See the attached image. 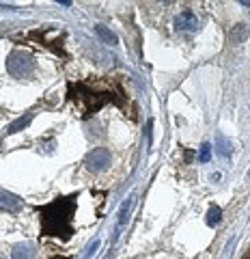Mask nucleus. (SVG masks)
I'll return each instance as SVG.
<instances>
[{"label": "nucleus", "instance_id": "2", "mask_svg": "<svg viewBox=\"0 0 250 259\" xmlns=\"http://www.w3.org/2000/svg\"><path fill=\"white\" fill-rule=\"evenodd\" d=\"M35 59L22 50H13L9 56H7V71L13 78H30L35 74Z\"/></svg>", "mask_w": 250, "mask_h": 259}, {"label": "nucleus", "instance_id": "10", "mask_svg": "<svg viewBox=\"0 0 250 259\" xmlns=\"http://www.w3.org/2000/svg\"><path fill=\"white\" fill-rule=\"evenodd\" d=\"M95 35H97L104 44H108V46H117L119 44V39H117V35L112 32L110 28H106V26H95Z\"/></svg>", "mask_w": 250, "mask_h": 259}, {"label": "nucleus", "instance_id": "14", "mask_svg": "<svg viewBox=\"0 0 250 259\" xmlns=\"http://www.w3.org/2000/svg\"><path fill=\"white\" fill-rule=\"evenodd\" d=\"M52 259H67V257H52Z\"/></svg>", "mask_w": 250, "mask_h": 259}, {"label": "nucleus", "instance_id": "4", "mask_svg": "<svg viewBox=\"0 0 250 259\" xmlns=\"http://www.w3.org/2000/svg\"><path fill=\"white\" fill-rule=\"evenodd\" d=\"M175 28H177V30H188V32L196 30V28H198V20H196V15L192 13L190 9L181 11V13L175 18Z\"/></svg>", "mask_w": 250, "mask_h": 259}, {"label": "nucleus", "instance_id": "13", "mask_svg": "<svg viewBox=\"0 0 250 259\" xmlns=\"http://www.w3.org/2000/svg\"><path fill=\"white\" fill-rule=\"evenodd\" d=\"M209 158H212V145H209V143H203V145H201L198 160H201V162H209Z\"/></svg>", "mask_w": 250, "mask_h": 259}, {"label": "nucleus", "instance_id": "5", "mask_svg": "<svg viewBox=\"0 0 250 259\" xmlns=\"http://www.w3.org/2000/svg\"><path fill=\"white\" fill-rule=\"evenodd\" d=\"M0 207H5L7 212H20L22 209V199L18 194L9 190H0Z\"/></svg>", "mask_w": 250, "mask_h": 259}, {"label": "nucleus", "instance_id": "11", "mask_svg": "<svg viewBox=\"0 0 250 259\" xmlns=\"http://www.w3.org/2000/svg\"><path fill=\"white\" fill-rule=\"evenodd\" d=\"M134 205V197H130V199H127L125 201V203L123 205H121V212H119V225H117V231H121V227H123L125 223H127V218H130V216H127V214H130V207Z\"/></svg>", "mask_w": 250, "mask_h": 259}, {"label": "nucleus", "instance_id": "3", "mask_svg": "<svg viewBox=\"0 0 250 259\" xmlns=\"http://www.w3.org/2000/svg\"><path fill=\"white\" fill-rule=\"evenodd\" d=\"M84 164H86V168H91V171H95V173L104 171V168L110 164V151L106 147H95L93 151L86 153Z\"/></svg>", "mask_w": 250, "mask_h": 259}, {"label": "nucleus", "instance_id": "12", "mask_svg": "<svg viewBox=\"0 0 250 259\" xmlns=\"http://www.w3.org/2000/svg\"><path fill=\"white\" fill-rule=\"evenodd\" d=\"M205 221H207L209 227H216L218 223L222 221V209L218 207V205H212V207L207 209V218H205Z\"/></svg>", "mask_w": 250, "mask_h": 259}, {"label": "nucleus", "instance_id": "8", "mask_svg": "<svg viewBox=\"0 0 250 259\" xmlns=\"http://www.w3.org/2000/svg\"><path fill=\"white\" fill-rule=\"evenodd\" d=\"M13 259H35V246L24 242L13 248Z\"/></svg>", "mask_w": 250, "mask_h": 259}, {"label": "nucleus", "instance_id": "6", "mask_svg": "<svg viewBox=\"0 0 250 259\" xmlns=\"http://www.w3.org/2000/svg\"><path fill=\"white\" fill-rule=\"evenodd\" d=\"M33 117H35V112H26L24 117H20V119H15L13 123L7 127V134H18V132H22V130H26L28 127V123L33 121Z\"/></svg>", "mask_w": 250, "mask_h": 259}, {"label": "nucleus", "instance_id": "9", "mask_svg": "<svg viewBox=\"0 0 250 259\" xmlns=\"http://www.w3.org/2000/svg\"><path fill=\"white\" fill-rule=\"evenodd\" d=\"M248 35H250V28L246 26V24H237V26L229 32V39L233 44H241V41H246Z\"/></svg>", "mask_w": 250, "mask_h": 259}, {"label": "nucleus", "instance_id": "1", "mask_svg": "<svg viewBox=\"0 0 250 259\" xmlns=\"http://www.w3.org/2000/svg\"><path fill=\"white\" fill-rule=\"evenodd\" d=\"M76 194H69V197H61L52 201L47 205L37 207L39 216H41V233L43 236H54L61 240H69L74 229H71V218L76 212Z\"/></svg>", "mask_w": 250, "mask_h": 259}, {"label": "nucleus", "instance_id": "7", "mask_svg": "<svg viewBox=\"0 0 250 259\" xmlns=\"http://www.w3.org/2000/svg\"><path fill=\"white\" fill-rule=\"evenodd\" d=\"M231 141L227 139V136H222V134H216V153L220 158H229L231 156Z\"/></svg>", "mask_w": 250, "mask_h": 259}]
</instances>
